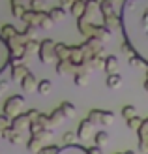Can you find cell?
I'll use <instances>...</instances> for the list:
<instances>
[{
	"mask_svg": "<svg viewBox=\"0 0 148 154\" xmlns=\"http://www.w3.org/2000/svg\"><path fill=\"white\" fill-rule=\"evenodd\" d=\"M122 34L148 66V0H122Z\"/></svg>",
	"mask_w": 148,
	"mask_h": 154,
	"instance_id": "1",
	"label": "cell"
},
{
	"mask_svg": "<svg viewBox=\"0 0 148 154\" xmlns=\"http://www.w3.org/2000/svg\"><path fill=\"white\" fill-rule=\"evenodd\" d=\"M56 42H53L51 38H45L40 43V51H38V57H40V62L43 64H53V62H58V57H56Z\"/></svg>",
	"mask_w": 148,
	"mask_h": 154,
	"instance_id": "2",
	"label": "cell"
},
{
	"mask_svg": "<svg viewBox=\"0 0 148 154\" xmlns=\"http://www.w3.org/2000/svg\"><path fill=\"white\" fill-rule=\"evenodd\" d=\"M81 49L84 53V57H86V60H90L92 57L103 53V42L98 40L96 36H92V38H86V40L81 43Z\"/></svg>",
	"mask_w": 148,
	"mask_h": 154,
	"instance_id": "3",
	"label": "cell"
},
{
	"mask_svg": "<svg viewBox=\"0 0 148 154\" xmlns=\"http://www.w3.org/2000/svg\"><path fill=\"white\" fill-rule=\"evenodd\" d=\"M23 105H25V98H23L21 94H13V96H10L4 102V115H8L10 119L17 117V115L21 113Z\"/></svg>",
	"mask_w": 148,
	"mask_h": 154,
	"instance_id": "4",
	"label": "cell"
},
{
	"mask_svg": "<svg viewBox=\"0 0 148 154\" xmlns=\"http://www.w3.org/2000/svg\"><path fill=\"white\" fill-rule=\"evenodd\" d=\"M53 135V128H47V130H43L41 134H36V135H30V139L26 141V149H28V152H40L43 147H41V143H43V139L45 137H49Z\"/></svg>",
	"mask_w": 148,
	"mask_h": 154,
	"instance_id": "5",
	"label": "cell"
},
{
	"mask_svg": "<svg viewBox=\"0 0 148 154\" xmlns=\"http://www.w3.org/2000/svg\"><path fill=\"white\" fill-rule=\"evenodd\" d=\"M45 17H49V13H47V11H43V10H32V8H28V10L25 11V15L21 17V21L25 23V25L40 26V25H41V21H43Z\"/></svg>",
	"mask_w": 148,
	"mask_h": 154,
	"instance_id": "6",
	"label": "cell"
},
{
	"mask_svg": "<svg viewBox=\"0 0 148 154\" xmlns=\"http://www.w3.org/2000/svg\"><path fill=\"white\" fill-rule=\"evenodd\" d=\"M90 34L92 36H96L98 40H101V42H109L113 38V28H109V26H105L103 23H101V25H96V23H92L90 25ZM90 36V38H92Z\"/></svg>",
	"mask_w": 148,
	"mask_h": 154,
	"instance_id": "7",
	"label": "cell"
},
{
	"mask_svg": "<svg viewBox=\"0 0 148 154\" xmlns=\"http://www.w3.org/2000/svg\"><path fill=\"white\" fill-rule=\"evenodd\" d=\"M11 64V51H10V45L8 42L0 36V73H2L6 68H10Z\"/></svg>",
	"mask_w": 148,
	"mask_h": 154,
	"instance_id": "8",
	"label": "cell"
},
{
	"mask_svg": "<svg viewBox=\"0 0 148 154\" xmlns=\"http://www.w3.org/2000/svg\"><path fill=\"white\" fill-rule=\"evenodd\" d=\"M96 124L92 122L88 117L86 119H83L81 122H79V128H77V137H79L81 141H86L88 137H92V128H94Z\"/></svg>",
	"mask_w": 148,
	"mask_h": 154,
	"instance_id": "9",
	"label": "cell"
},
{
	"mask_svg": "<svg viewBox=\"0 0 148 154\" xmlns=\"http://www.w3.org/2000/svg\"><path fill=\"white\" fill-rule=\"evenodd\" d=\"M30 117H28V113H19L17 117H13L11 119V128L13 130H17V132H25V130H28L30 128Z\"/></svg>",
	"mask_w": 148,
	"mask_h": 154,
	"instance_id": "10",
	"label": "cell"
},
{
	"mask_svg": "<svg viewBox=\"0 0 148 154\" xmlns=\"http://www.w3.org/2000/svg\"><path fill=\"white\" fill-rule=\"evenodd\" d=\"M54 70H56L58 75H75L77 73V68L69 60H58V62H54Z\"/></svg>",
	"mask_w": 148,
	"mask_h": 154,
	"instance_id": "11",
	"label": "cell"
},
{
	"mask_svg": "<svg viewBox=\"0 0 148 154\" xmlns=\"http://www.w3.org/2000/svg\"><path fill=\"white\" fill-rule=\"evenodd\" d=\"M10 70H11V79H15V81L19 79V83L30 73V68L25 64H10Z\"/></svg>",
	"mask_w": 148,
	"mask_h": 154,
	"instance_id": "12",
	"label": "cell"
},
{
	"mask_svg": "<svg viewBox=\"0 0 148 154\" xmlns=\"http://www.w3.org/2000/svg\"><path fill=\"white\" fill-rule=\"evenodd\" d=\"M64 119H66V115H64V111H62V107H60V105H58V107H54V109L49 113L47 128H54V126H58Z\"/></svg>",
	"mask_w": 148,
	"mask_h": 154,
	"instance_id": "13",
	"label": "cell"
},
{
	"mask_svg": "<svg viewBox=\"0 0 148 154\" xmlns=\"http://www.w3.org/2000/svg\"><path fill=\"white\" fill-rule=\"evenodd\" d=\"M26 2H28V0H10V8H11L13 17H19L21 19L23 15H25V11L28 10Z\"/></svg>",
	"mask_w": 148,
	"mask_h": 154,
	"instance_id": "14",
	"label": "cell"
},
{
	"mask_svg": "<svg viewBox=\"0 0 148 154\" xmlns=\"http://www.w3.org/2000/svg\"><path fill=\"white\" fill-rule=\"evenodd\" d=\"M38 85H40V81H38V77L30 72L25 79L21 81V88L25 90V92H32V90H38Z\"/></svg>",
	"mask_w": 148,
	"mask_h": 154,
	"instance_id": "15",
	"label": "cell"
},
{
	"mask_svg": "<svg viewBox=\"0 0 148 154\" xmlns=\"http://www.w3.org/2000/svg\"><path fill=\"white\" fill-rule=\"evenodd\" d=\"M56 154H90L86 147H83V145H64V147H60V150Z\"/></svg>",
	"mask_w": 148,
	"mask_h": 154,
	"instance_id": "16",
	"label": "cell"
},
{
	"mask_svg": "<svg viewBox=\"0 0 148 154\" xmlns=\"http://www.w3.org/2000/svg\"><path fill=\"white\" fill-rule=\"evenodd\" d=\"M0 137H4V139H8V141H10L11 145H21V143H23V134H21V132H17V130H13L11 126L8 128V130H4Z\"/></svg>",
	"mask_w": 148,
	"mask_h": 154,
	"instance_id": "17",
	"label": "cell"
},
{
	"mask_svg": "<svg viewBox=\"0 0 148 154\" xmlns=\"http://www.w3.org/2000/svg\"><path fill=\"white\" fill-rule=\"evenodd\" d=\"M84 11H86V0H75V2L69 6V13L73 15V17H83Z\"/></svg>",
	"mask_w": 148,
	"mask_h": 154,
	"instance_id": "18",
	"label": "cell"
},
{
	"mask_svg": "<svg viewBox=\"0 0 148 154\" xmlns=\"http://www.w3.org/2000/svg\"><path fill=\"white\" fill-rule=\"evenodd\" d=\"M105 73L109 75V73H116L118 72V57L116 55H107V58H105Z\"/></svg>",
	"mask_w": 148,
	"mask_h": 154,
	"instance_id": "19",
	"label": "cell"
},
{
	"mask_svg": "<svg viewBox=\"0 0 148 154\" xmlns=\"http://www.w3.org/2000/svg\"><path fill=\"white\" fill-rule=\"evenodd\" d=\"M56 57L58 60H69V55H71V45H66V43H56Z\"/></svg>",
	"mask_w": 148,
	"mask_h": 154,
	"instance_id": "20",
	"label": "cell"
},
{
	"mask_svg": "<svg viewBox=\"0 0 148 154\" xmlns=\"http://www.w3.org/2000/svg\"><path fill=\"white\" fill-rule=\"evenodd\" d=\"M99 11H101V17H111V15H116L114 4L109 2V0H101V2H99Z\"/></svg>",
	"mask_w": 148,
	"mask_h": 154,
	"instance_id": "21",
	"label": "cell"
},
{
	"mask_svg": "<svg viewBox=\"0 0 148 154\" xmlns=\"http://www.w3.org/2000/svg\"><path fill=\"white\" fill-rule=\"evenodd\" d=\"M105 85H107V88H118L120 85H122V75L116 72V73H109L107 75V79H105Z\"/></svg>",
	"mask_w": 148,
	"mask_h": 154,
	"instance_id": "22",
	"label": "cell"
},
{
	"mask_svg": "<svg viewBox=\"0 0 148 154\" xmlns=\"http://www.w3.org/2000/svg\"><path fill=\"white\" fill-rule=\"evenodd\" d=\"M17 34H19V32H17V28H15L13 25H4V26H2V30H0V36H2L6 42L13 40V38L17 36Z\"/></svg>",
	"mask_w": 148,
	"mask_h": 154,
	"instance_id": "23",
	"label": "cell"
},
{
	"mask_svg": "<svg viewBox=\"0 0 148 154\" xmlns=\"http://www.w3.org/2000/svg\"><path fill=\"white\" fill-rule=\"evenodd\" d=\"M49 17H51L54 23L64 21V19H66V10H64L62 6H56V8H53V10H49Z\"/></svg>",
	"mask_w": 148,
	"mask_h": 154,
	"instance_id": "24",
	"label": "cell"
},
{
	"mask_svg": "<svg viewBox=\"0 0 148 154\" xmlns=\"http://www.w3.org/2000/svg\"><path fill=\"white\" fill-rule=\"evenodd\" d=\"M43 130H47L45 128V124L40 120V119H36V120H32L30 122V128H28V134L30 135H36V134H41Z\"/></svg>",
	"mask_w": 148,
	"mask_h": 154,
	"instance_id": "25",
	"label": "cell"
},
{
	"mask_svg": "<svg viewBox=\"0 0 148 154\" xmlns=\"http://www.w3.org/2000/svg\"><path fill=\"white\" fill-rule=\"evenodd\" d=\"M105 55L103 53H99V55H96V57H92L90 58V64H92V68H94V70H103L105 68Z\"/></svg>",
	"mask_w": 148,
	"mask_h": 154,
	"instance_id": "26",
	"label": "cell"
},
{
	"mask_svg": "<svg viewBox=\"0 0 148 154\" xmlns=\"http://www.w3.org/2000/svg\"><path fill=\"white\" fill-rule=\"evenodd\" d=\"M60 107H62V111H64L66 119H73V117H75L77 109H75V105H73L71 102H62V103H60Z\"/></svg>",
	"mask_w": 148,
	"mask_h": 154,
	"instance_id": "27",
	"label": "cell"
},
{
	"mask_svg": "<svg viewBox=\"0 0 148 154\" xmlns=\"http://www.w3.org/2000/svg\"><path fill=\"white\" fill-rule=\"evenodd\" d=\"M88 75H90V73L77 72V73L73 75V83L77 85V87H86V85H88Z\"/></svg>",
	"mask_w": 148,
	"mask_h": 154,
	"instance_id": "28",
	"label": "cell"
},
{
	"mask_svg": "<svg viewBox=\"0 0 148 154\" xmlns=\"http://www.w3.org/2000/svg\"><path fill=\"white\" fill-rule=\"evenodd\" d=\"M107 143H109V134L107 132H98L96 137H94V145L99 147V149H103Z\"/></svg>",
	"mask_w": 148,
	"mask_h": 154,
	"instance_id": "29",
	"label": "cell"
},
{
	"mask_svg": "<svg viewBox=\"0 0 148 154\" xmlns=\"http://www.w3.org/2000/svg\"><path fill=\"white\" fill-rule=\"evenodd\" d=\"M137 135H139V143L148 141V119H144V120H143L141 128L137 130Z\"/></svg>",
	"mask_w": 148,
	"mask_h": 154,
	"instance_id": "30",
	"label": "cell"
},
{
	"mask_svg": "<svg viewBox=\"0 0 148 154\" xmlns=\"http://www.w3.org/2000/svg\"><path fill=\"white\" fill-rule=\"evenodd\" d=\"M51 88H53V83L49 79H41L40 85H38V92H40L41 96H47L49 92H51Z\"/></svg>",
	"mask_w": 148,
	"mask_h": 154,
	"instance_id": "31",
	"label": "cell"
},
{
	"mask_svg": "<svg viewBox=\"0 0 148 154\" xmlns=\"http://www.w3.org/2000/svg\"><path fill=\"white\" fill-rule=\"evenodd\" d=\"M40 43H41V42H38V40L26 42V43H25V53H26V57L32 55V53H38V51H40Z\"/></svg>",
	"mask_w": 148,
	"mask_h": 154,
	"instance_id": "32",
	"label": "cell"
},
{
	"mask_svg": "<svg viewBox=\"0 0 148 154\" xmlns=\"http://www.w3.org/2000/svg\"><path fill=\"white\" fill-rule=\"evenodd\" d=\"M120 113H122V117L126 119V120H128V119H133V117H137V109H135L133 105H124Z\"/></svg>",
	"mask_w": 148,
	"mask_h": 154,
	"instance_id": "33",
	"label": "cell"
},
{
	"mask_svg": "<svg viewBox=\"0 0 148 154\" xmlns=\"http://www.w3.org/2000/svg\"><path fill=\"white\" fill-rule=\"evenodd\" d=\"M143 120H144V119H141V117L137 115V117H133V119H128L126 122H128V128H129V130H135V132H137V130L141 128Z\"/></svg>",
	"mask_w": 148,
	"mask_h": 154,
	"instance_id": "34",
	"label": "cell"
},
{
	"mask_svg": "<svg viewBox=\"0 0 148 154\" xmlns=\"http://www.w3.org/2000/svg\"><path fill=\"white\" fill-rule=\"evenodd\" d=\"M128 62H129V66H131V68H137V70H139V68H143V66H146V64H144V60L139 57V55L129 57V58H128Z\"/></svg>",
	"mask_w": 148,
	"mask_h": 154,
	"instance_id": "35",
	"label": "cell"
},
{
	"mask_svg": "<svg viewBox=\"0 0 148 154\" xmlns=\"http://www.w3.org/2000/svg\"><path fill=\"white\" fill-rule=\"evenodd\" d=\"M88 119L94 124H101V109H90L88 111Z\"/></svg>",
	"mask_w": 148,
	"mask_h": 154,
	"instance_id": "36",
	"label": "cell"
},
{
	"mask_svg": "<svg viewBox=\"0 0 148 154\" xmlns=\"http://www.w3.org/2000/svg\"><path fill=\"white\" fill-rule=\"evenodd\" d=\"M11 126V119L10 117H8V115H0V135H2V132H4V130H8V128H10Z\"/></svg>",
	"mask_w": 148,
	"mask_h": 154,
	"instance_id": "37",
	"label": "cell"
},
{
	"mask_svg": "<svg viewBox=\"0 0 148 154\" xmlns=\"http://www.w3.org/2000/svg\"><path fill=\"white\" fill-rule=\"evenodd\" d=\"M114 120V113L113 111H103L101 109V124H111Z\"/></svg>",
	"mask_w": 148,
	"mask_h": 154,
	"instance_id": "38",
	"label": "cell"
},
{
	"mask_svg": "<svg viewBox=\"0 0 148 154\" xmlns=\"http://www.w3.org/2000/svg\"><path fill=\"white\" fill-rule=\"evenodd\" d=\"M120 49H122V53H124V55H126L128 58H129V57H133V55H137V53L133 51V47H131V45H129L128 42H122V45H120Z\"/></svg>",
	"mask_w": 148,
	"mask_h": 154,
	"instance_id": "39",
	"label": "cell"
},
{
	"mask_svg": "<svg viewBox=\"0 0 148 154\" xmlns=\"http://www.w3.org/2000/svg\"><path fill=\"white\" fill-rule=\"evenodd\" d=\"M75 139H77V134H73V132H66L64 137H62V141H64L66 145H73Z\"/></svg>",
	"mask_w": 148,
	"mask_h": 154,
	"instance_id": "40",
	"label": "cell"
},
{
	"mask_svg": "<svg viewBox=\"0 0 148 154\" xmlns=\"http://www.w3.org/2000/svg\"><path fill=\"white\" fill-rule=\"evenodd\" d=\"M60 150V147H56V145H49V147H43L38 154H56Z\"/></svg>",
	"mask_w": 148,
	"mask_h": 154,
	"instance_id": "41",
	"label": "cell"
},
{
	"mask_svg": "<svg viewBox=\"0 0 148 154\" xmlns=\"http://www.w3.org/2000/svg\"><path fill=\"white\" fill-rule=\"evenodd\" d=\"M53 25H54V21H53L51 17H45V19L41 21V25H40V28H41V30H49V28H51Z\"/></svg>",
	"mask_w": 148,
	"mask_h": 154,
	"instance_id": "42",
	"label": "cell"
},
{
	"mask_svg": "<svg viewBox=\"0 0 148 154\" xmlns=\"http://www.w3.org/2000/svg\"><path fill=\"white\" fill-rule=\"evenodd\" d=\"M8 88H10V81H8V79H2V81H0V96H2Z\"/></svg>",
	"mask_w": 148,
	"mask_h": 154,
	"instance_id": "43",
	"label": "cell"
},
{
	"mask_svg": "<svg viewBox=\"0 0 148 154\" xmlns=\"http://www.w3.org/2000/svg\"><path fill=\"white\" fill-rule=\"evenodd\" d=\"M43 6V0H30V8L32 10H41Z\"/></svg>",
	"mask_w": 148,
	"mask_h": 154,
	"instance_id": "44",
	"label": "cell"
},
{
	"mask_svg": "<svg viewBox=\"0 0 148 154\" xmlns=\"http://www.w3.org/2000/svg\"><path fill=\"white\" fill-rule=\"evenodd\" d=\"M26 113H28V117H30V120H36V119H38V117H40V115H41V113L38 111V109H28Z\"/></svg>",
	"mask_w": 148,
	"mask_h": 154,
	"instance_id": "45",
	"label": "cell"
},
{
	"mask_svg": "<svg viewBox=\"0 0 148 154\" xmlns=\"http://www.w3.org/2000/svg\"><path fill=\"white\" fill-rule=\"evenodd\" d=\"M88 152H90V154H103V152H101V149H99V147H96V145H94V147H90V149H88Z\"/></svg>",
	"mask_w": 148,
	"mask_h": 154,
	"instance_id": "46",
	"label": "cell"
},
{
	"mask_svg": "<svg viewBox=\"0 0 148 154\" xmlns=\"http://www.w3.org/2000/svg\"><path fill=\"white\" fill-rule=\"evenodd\" d=\"M73 2H75V0H60V6L62 8H64V6H71Z\"/></svg>",
	"mask_w": 148,
	"mask_h": 154,
	"instance_id": "47",
	"label": "cell"
},
{
	"mask_svg": "<svg viewBox=\"0 0 148 154\" xmlns=\"http://www.w3.org/2000/svg\"><path fill=\"white\" fill-rule=\"evenodd\" d=\"M144 88L148 92V66H146V79H144Z\"/></svg>",
	"mask_w": 148,
	"mask_h": 154,
	"instance_id": "48",
	"label": "cell"
},
{
	"mask_svg": "<svg viewBox=\"0 0 148 154\" xmlns=\"http://www.w3.org/2000/svg\"><path fill=\"white\" fill-rule=\"evenodd\" d=\"M124 154H135L133 150H126V152H124Z\"/></svg>",
	"mask_w": 148,
	"mask_h": 154,
	"instance_id": "49",
	"label": "cell"
},
{
	"mask_svg": "<svg viewBox=\"0 0 148 154\" xmlns=\"http://www.w3.org/2000/svg\"><path fill=\"white\" fill-rule=\"evenodd\" d=\"M116 154H124V152H116Z\"/></svg>",
	"mask_w": 148,
	"mask_h": 154,
	"instance_id": "50",
	"label": "cell"
},
{
	"mask_svg": "<svg viewBox=\"0 0 148 154\" xmlns=\"http://www.w3.org/2000/svg\"><path fill=\"white\" fill-rule=\"evenodd\" d=\"M28 2H30V0H28Z\"/></svg>",
	"mask_w": 148,
	"mask_h": 154,
	"instance_id": "51",
	"label": "cell"
}]
</instances>
